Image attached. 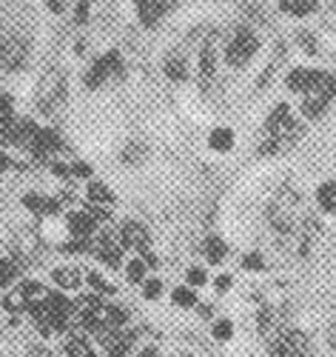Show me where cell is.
Returning a JSON list of instances; mask_svg holds the SVG:
<instances>
[{
    "label": "cell",
    "mask_w": 336,
    "mask_h": 357,
    "mask_svg": "<svg viewBox=\"0 0 336 357\" xmlns=\"http://www.w3.org/2000/svg\"><path fill=\"white\" fill-rule=\"evenodd\" d=\"M265 132H268V137L259 143V155H280V152H285L288 146H294L302 137L305 126L291 114L288 103H280L277 109L268 114Z\"/></svg>",
    "instance_id": "1"
},
{
    "label": "cell",
    "mask_w": 336,
    "mask_h": 357,
    "mask_svg": "<svg viewBox=\"0 0 336 357\" xmlns=\"http://www.w3.org/2000/svg\"><path fill=\"white\" fill-rule=\"evenodd\" d=\"M302 218H305V209H302V200L294 189L282 186L273 192V197L268 203V223L273 226V231L294 234V229L299 226Z\"/></svg>",
    "instance_id": "2"
},
{
    "label": "cell",
    "mask_w": 336,
    "mask_h": 357,
    "mask_svg": "<svg viewBox=\"0 0 336 357\" xmlns=\"http://www.w3.org/2000/svg\"><path fill=\"white\" fill-rule=\"evenodd\" d=\"M268 351H271V357H308L311 354V337L288 326L277 340L268 343Z\"/></svg>",
    "instance_id": "3"
},
{
    "label": "cell",
    "mask_w": 336,
    "mask_h": 357,
    "mask_svg": "<svg viewBox=\"0 0 336 357\" xmlns=\"http://www.w3.org/2000/svg\"><path fill=\"white\" fill-rule=\"evenodd\" d=\"M26 54H29V43L15 35V32H0V66L15 72L26 63Z\"/></svg>",
    "instance_id": "4"
},
{
    "label": "cell",
    "mask_w": 336,
    "mask_h": 357,
    "mask_svg": "<svg viewBox=\"0 0 336 357\" xmlns=\"http://www.w3.org/2000/svg\"><path fill=\"white\" fill-rule=\"evenodd\" d=\"M257 329H259L265 343L277 340L288 329V314L282 312V306H262L257 312Z\"/></svg>",
    "instance_id": "5"
},
{
    "label": "cell",
    "mask_w": 336,
    "mask_h": 357,
    "mask_svg": "<svg viewBox=\"0 0 336 357\" xmlns=\"http://www.w3.org/2000/svg\"><path fill=\"white\" fill-rule=\"evenodd\" d=\"M63 98H66V80H63V75H60V72H49L43 77V83H40V92H38L40 112L51 114L60 103H63Z\"/></svg>",
    "instance_id": "6"
},
{
    "label": "cell",
    "mask_w": 336,
    "mask_h": 357,
    "mask_svg": "<svg viewBox=\"0 0 336 357\" xmlns=\"http://www.w3.org/2000/svg\"><path fill=\"white\" fill-rule=\"evenodd\" d=\"M257 46H259V40L254 38V32H248V29H239V32L231 38L228 52H225L228 63L231 66H246L251 57L257 54Z\"/></svg>",
    "instance_id": "7"
},
{
    "label": "cell",
    "mask_w": 336,
    "mask_h": 357,
    "mask_svg": "<svg viewBox=\"0 0 336 357\" xmlns=\"http://www.w3.org/2000/svg\"><path fill=\"white\" fill-rule=\"evenodd\" d=\"M111 72H120V54H117V52H109L106 57H100V61L88 69V75H86V86H88V89H97Z\"/></svg>",
    "instance_id": "8"
},
{
    "label": "cell",
    "mask_w": 336,
    "mask_h": 357,
    "mask_svg": "<svg viewBox=\"0 0 336 357\" xmlns=\"http://www.w3.org/2000/svg\"><path fill=\"white\" fill-rule=\"evenodd\" d=\"M120 243H123V249H140V252H148V231L129 220L123 223V229H120Z\"/></svg>",
    "instance_id": "9"
},
{
    "label": "cell",
    "mask_w": 336,
    "mask_h": 357,
    "mask_svg": "<svg viewBox=\"0 0 336 357\" xmlns=\"http://www.w3.org/2000/svg\"><path fill=\"white\" fill-rule=\"evenodd\" d=\"M95 252L106 266H111V269H117L120 260H123V243H114V234H100Z\"/></svg>",
    "instance_id": "10"
},
{
    "label": "cell",
    "mask_w": 336,
    "mask_h": 357,
    "mask_svg": "<svg viewBox=\"0 0 336 357\" xmlns=\"http://www.w3.org/2000/svg\"><path fill=\"white\" fill-rule=\"evenodd\" d=\"M29 149H32L35 158H49L51 152H57V149H60V137L51 129H38L35 137L29 140Z\"/></svg>",
    "instance_id": "11"
},
{
    "label": "cell",
    "mask_w": 336,
    "mask_h": 357,
    "mask_svg": "<svg viewBox=\"0 0 336 357\" xmlns=\"http://www.w3.org/2000/svg\"><path fill=\"white\" fill-rule=\"evenodd\" d=\"M95 226H97V220L91 218L88 212H74V215H69V231L77 237V241H86V237L95 234Z\"/></svg>",
    "instance_id": "12"
},
{
    "label": "cell",
    "mask_w": 336,
    "mask_h": 357,
    "mask_svg": "<svg viewBox=\"0 0 336 357\" xmlns=\"http://www.w3.org/2000/svg\"><path fill=\"white\" fill-rule=\"evenodd\" d=\"M314 80H317V72H314V69H294V72L288 75V89H291V92L305 95V92H308V89L314 86Z\"/></svg>",
    "instance_id": "13"
},
{
    "label": "cell",
    "mask_w": 336,
    "mask_h": 357,
    "mask_svg": "<svg viewBox=\"0 0 336 357\" xmlns=\"http://www.w3.org/2000/svg\"><path fill=\"white\" fill-rule=\"evenodd\" d=\"M137 9H140V20L145 26H154L160 20L166 3H163V0H137Z\"/></svg>",
    "instance_id": "14"
},
{
    "label": "cell",
    "mask_w": 336,
    "mask_h": 357,
    "mask_svg": "<svg viewBox=\"0 0 336 357\" xmlns=\"http://www.w3.org/2000/svg\"><path fill=\"white\" fill-rule=\"evenodd\" d=\"M214 77V40H205L202 54H200V83L208 86Z\"/></svg>",
    "instance_id": "15"
},
{
    "label": "cell",
    "mask_w": 336,
    "mask_h": 357,
    "mask_svg": "<svg viewBox=\"0 0 336 357\" xmlns=\"http://www.w3.org/2000/svg\"><path fill=\"white\" fill-rule=\"evenodd\" d=\"M208 146L214 149V152H231V146H234V132L220 126V129H214L211 137H208Z\"/></svg>",
    "instance_id": "16"
},
{
    "label": "cell",
    "mask_w": 336,
    "mask_h": 357,
    "mask_svg": "<svg viewBox=\"0 0 336 357\" xmlns=\"http://www.w3.org/2000/svg\"><path fill=\"white\" fill-rule=\"evenodd\" d=\"M134 340H137V332H120L117 340L109 346V357H129Z\"/></svg>",
    "instance_id": "17"
},
{
    "label": "cell",
    "mask_w": 336,
    "mask_h": 357,
    "mask_svg": "<svg viewBox=\"0 0 336 357\" xmlns=\"http://www.w3.org/2000/svg\"><path fill=\"white\" fill-rule=\"evenodd\" d=\"M225 255H228V246H225L223 237H217V234L208 237V241H205V257H208V263H223Z\"/></svg>",
    "instance_id": "18"
},
{
    "label": "cell",
    "mask_w": 336,
    "mask_h": 357,
    "mask_svg": "<svg viewBox=\"0 0 336 357\" xmlns=\"http://www.w3.org/2000/svg\"><path fill=\"white\" fill-rule=\"evenodd\" d=\"M280 6H282V12H288L294 17H305L317 9V0H280Z\"/></svg>",
    "instance_id": "19"
},
{
    "label": "cell",
    "mask_w": 336,
    "mask_h": 357,
    "mask_svg": "<svg viewBox=\"0 0 336 357\" xmlns=\"http://www.w3.org/2000/svg\"><path fill=\"white\" fill-rule=\"evenodd\" d=\"M51 278H54V283L60 286V289H80V272L77 269H69V266H66V269H54L51 272Z\"/></svg>",
    "instance_id": "20"
},
{
    "label": "cell",
    "mask_w": 336,
    "mask_h": 357,
    "mask_svg": "<svg viewBox=\"0 0 336 357\" xmlns=\"http://www.w3.org/2000/svg\"><path fill=\"white\" fill-rule=\"evenodd\" d=\"M317 200H319V206H322L325 212L336 215V181L322 183V186H319V192H317Z\"/></svg>",
    "instance_id": "21"
},
{
    "label": "cell",
    "mask_w": 336,
    "mask_h": 357,
    "mask_svg": "<svg viewBox=\"0 0 336 357\" xmlns=\"http://www.w3.org/2000/svg\"><path fill=\"white\" fill-rule=\"evenodd\" d=\"M23 206H26V209H32V212H38V215L57 212V203H54V200L40 197V195H26V197H23Z\"/></svg>",
    "instance_id": "22"
},
{
    "label": "cell",
    "mask_w": 336,
    "mask_h": 357,
    "mask_svg": "<svg viewBox=\"0 0 336 357\" xmlns=\"http://www.w3.org/2000/svg\"><path fill=\"white\" fill-rule=\"evenodd\" d=\"M325 109H328V100H325V98H319V95H305V100H302V114H305V117H311V121H314V117H319Z\"/></svg>",
    "instance_id": "23"
},
{
    "label": "cell",
    "mask_w": 336,
    "mask_h": 357,
    "mask_svg": "<svg viewBox=\"0 0 336 357\" xmlns=\"http://www.w3.org/2000/svg\"><path fill=\"white\" fill-rule=\"evenodd\" d=\"M171 301H174L177 306H182V309H191V306H197V291H194L191 286H179V289H174Z\"/></svg>",
    "instance_id": "24"
},
{
    "label": "cell",
    "mask_w": 336,
    "mask_h": 357,
    "mask_svg": "<svg viewBox=\"0 0 336 357\" xmlns=\"http://www.w3.org/2000/svg\"><path fill=\"white\" fill-rule=\"evenodd\" d=\"M66 354H69V357H95V351H91V346H88L83 337L66 340Z\"/></svg>",
    "instance_id": "25"
},
{
    "label": "cell",
    "mask_w": 336,
    "mask_h": 357,
    "mask_svg": "<svg viewBox=\"0 0 336 357\" xmlns=\"http://www.w3.org/2000/svg\"><path fill=\"white\" fill-rule=\"evenodd\" d=\"M166 75L171 80H186V75H189L186 61H182V57H168V61H166Z\"/></svg>",
    "instance_id": "26"
},
{
    "label": "cell",
    "mask_w": 336,
    "mask_h": 357,
    "mask_svg": "<svg viewBox=\"0 0 336 357\" xmlns=\"http://www.w3.org/2000/svg\"><path fill=\"white\" fill-rule=\"evenodd\" d=\"M88 200H91V203H111L114 195H111L109 186H103V183H88Z\"/></svg>",
    "instance_id": "27"
},
{
    "label": "cell",
    "mask_w": 336,
    "mask_h": 357,
    "mask_svg": "<svg viewBox=\"0 0 336 357\" xmlns=\"http://www.w3.org/2000/svg\"><path fill=\"white\" fill-rule=\"evenodd\" d=\"M126 278H129L131 283H143V280H145V260H140V257L129 260V266H126Z\"/></svg>",
    "instance_id": "28"
},
{
    "label": "cell",
    "mask_w": 336,
    "mask_h": 357,
    "mask_svg": "<svg viewBox=\"0 0 336 357\" xmlns=\"http://www.w3.org/2000/svg\"><path fill=\"white\" fill-rule=\"evenodd\" d=\"M231 335H234V323L231 320H217L214 323V337L217 340H231Z\"/></svg>",
    "instance_id": "29"
},
{
    "label": "cell",
    "mask_w": 336,
    "mask_h": 357,
    "mask_svg": "<svg viewBox=\"0 0 336 357\" xmlns=\"http://www.w3.org/2000/svg\"><path fill=\"white\" fill-rule=\"evenodd\" d=\"M143 294L148 297V301H157V297L163 294V283L157 278H151V280H143Z\"/></svg>",
    "instance_id": "30"
},
{
    "label": "cell",
    "mask_w": 336,
    "mask_h": 357,
    "mask_svg": "<svg viewBox=\"0 0 336 357\" xmlns=\"http://www.w3.org/2000/svg\"><path fill=\"white\" fill-rule=\"evenodd\" d=\"M86 280H88V286L95 289V291H103V294H111V291H114V286H109L97 272H88V275H86Z\"/></svg>",
    "instance_id": "31"
},
{
    "label": "cell",
    "mask_w": 336,
    "mask_h": 357,
    "mask_svg": "<svg viewBox=\"0 0 336 357\" xmlns=\"http://www.w3.org/2000/svg\"><path fill=\"white\" fill-rule=\"evenodd\" d=\"M15 280V266L9 260H0V289L9 286Z\"/></svg>",
    "instance_id": "32"
},
{
    "label": "cell",
    "mask_w": 336,
    "mask_h": 357,
    "mask_svg": "<svg viewBox=\"0 0 336 357\" xmlns=\"http://www.w3.org/2000/svg\"><path fill=\"white\" fill-rule=\"evenodd\" d=\"M242 266H246L248 272H262L265 269V260H262V255H246V260H242Z\"/></svg>",
    "instance_id": "33"
},
{
    "label": "cell",
    "mask_w": 336,
    "mask_h": 357,
    "mask_svg": "<svg viewBox=\"0 0 336 357\" xmlns=\"http://www.w3.org/2000/svg\"><path fill=\"white\" fill-rule=\"evenodd\" d=\"M186 280H189L191 289H197V286H205L208 275H205V269H189V272H186Z\"/></svg>",
    "instance_id": "34"
},
{
    "label": "cell",
    "mask_w": 336,
    "mask_h": 357,
    "mask_svg": "<svg viewBox=\"0 0 336 357\" xmlns=\"http://www.w3.org/2000/svg\"><path fill=\"white\" fill-rule=\"evenodd\" d=\"M3 117H15L12 114V98L9 95H0V121H3Z\"/></svg>",
    "instance_id": "35"
},
{
    "label": "cell",
    "mask_w": 336,
    "mask_h": 357,
    "mask_svg": "<svg viewBox=\"0 0 336 357\" xmlns=\"http://www.w3.org/2000/svg\"><path fill=\"white\" fill-rule=\"evenodd\" d=\"M143 158V146H129L126 152H123V160L126 163H134V160H140Z\"/></svg>",
    "instance_id": "36"
},
{
    "label": "cell",
    "mask_w": 336,
    "mask_h": 357,
    "mask_svg": "<svg viewBox=\"0 0 336 357\" xmlns=\"http://www.w3.org/2000/svg\"><path fill=\"white\" fill-rule=\"evenodd\" d=\"M88 3H91V0H77V23H86V17H88Z\"/></svg>",
    "instance_id": "37"
},
{
    "label": "cell",
    "mask_w": 336,
    "mask_h": 357,
    "mask_svg": "<svg viewBox=\"0 0 336 357\" xmlns=\"http://www.w3.org/2000/svg\"><path fill=\"white\" fill-rule=\"evenodd\" d=\"M69 172H72L74 177H88V174H91V166H86V163H74Z\"/></svg>",
    "instance_id": "38"
},
{
    "label": "cell",
    "mask_w": 336,
    "mask_h": 357,
    "mask_svg": "<svg viewBox=\"0 0 336 357\" xmlns=\"http://www.w3.org/2000/svg\"><path fill=\"white\" fill-rule=\"evenodd\" d=\"M299 43H302V49H308V52L317 49V43H314V38H311L308 32H299Z\"/></svg>",
    "instance_id": "39"
},
{
    "label": "cell",
    "mask_w": 336,
    "mask_h": 357,
    "mask_svg": "<svg viewBox=\"0 0 336 357\" xmlns=\"http://www.w3.org/2000/svg\"><path fill=\"white\" fill-rule=\"evenodd\" d=\"M214 286H217V291H228L231 289V278L228 275H220L217 280H214Z\"/></svg>",
    "instance_id": "40"
},
{
    "label": "cell",
    "mask_w": 336,
    "mask_h": 357,
    "mask_svg": "<svg viewBox=\"0 0 336 357\" xmlns=\"http://www.w3.org/2000/svg\"><path fill=\"white\" fill-rule=\"evenodd\" d=\"M29 357H51V351L46 346H32L29 349Z\"/></svg>",
    "instance_id": "41"
},
{
    "label": "cell",
    "mask_w": 336,
    "mask_h": 357,
    "mask_svg": "<svg viewBox=\"0 0 336 357\" xmlns=\"http://www.w3.org/2000/svg\"><path fill=\"white\" fill-rule=\"evenodd\" d=\"M9 166H12V160H9V158H6L3 152H0V172H6Z\"/></svg>",
    "instance_id": "42"
},
{
    "label": "cell",
    "mask_w": 336,
    "mask_h": 357,
    "mask_svg": "<svg viewBox=\"0 0 336 357\" xmlns=\"http://www.w3.org/2000/svg\"><path fill=\"white\" fill-rule=\"evenodd\" d=\"M54 172H57L60 177H66V174H69V166H63V163H54Z\"/></svg>",
    "instance_id": "43"
},
{
    "label": "cell",
    "mask_w": 336,
    "mask_h": 357,
    "mask_svg": "<svg viewBox=\"0 0 336 357\" xmlns=\"http://www.w3.org/2000/svg\"><path fill=\"white\" fill-rule=\"evenodd\" d=\"M200 314L202 317H211V306H200Z\"/></svg>",
    "instance_id": "44"
},
{
    "label": "cell",
    "mask_w": 336,
    "mask_h": 357,
    "mask_svg": "<svg viewBox=\"0 0 336 357\" xmlns=\"http://www.w3.org/2000/svg\"><path fill=\"white\" fill-rule=\"evenodd\" d=\"M330 346H333V349H336V329H333V332H330Z\"/></svg>",
    "instance_id": "45"
}]
</instances>
